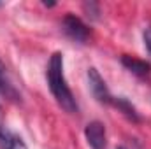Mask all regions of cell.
<instances>
[{
	"label": "cell",
	"mask_w": 151,
	"mask_h": 149,
	"mask_svg": "<svg viewBox=\"0 0 151 149\" xmlns=\"http://www.w3.org/2000/svg\"><path fill=\"white\" fill-rule=\"evenodd\" d=\"M116 149H127V148H123V146H119V148H116Z\"/></svg>",
	"instance_id": "30bf717a"
},
{
	"label": "cell",
	"mask_w": 151,
	"mask_h": 149,
	"mask_svg": "<svg viewBox=\"0 0 151 149\" xmlns=\"http://www.w3.org/2000/svg\"><path fill=\"white\" fill-rule=\"evenodd\" d=\"M84 137L91 149H106V126L100 121H91L84 128Z\"/></svg>",
	"instance_id": "277c9868"
},
{
	"label": "cell",
	"mask_w": 151,
	"mask_h": 149,
	"mask_svg": "<svg viewBox=\"0 0 151 149\" xmlns=\"http://www.w3.org/2000/svg\"><path fill=\"white\" fill-rule=\"evenodd\" d=\"M0 149H28L25 140L7 126L0 125Z\"/></svg>",
	"instance_id": "8992f818"
},
{
	"label": "cell",
	"mask_w": 151,
	"mask_h": 149,
	"mask_svg": "<svg viewBox=\"0 0 151 149\" xmlns=\"http://www.w3.org/2000/svg\"><path fill=\"white\" fill-rule=\"evenodd\" d=\"M144 44H146V47H148V51L151 54V27L144 30Z\"/></svg>",
	"instance_id": "9c48e42d"
},
{
	"label": "cell",
	"mask_w": 151,
	"mask_h": 149,
	"mask_svg": "<svg viewBox=\"0 0 151 149\" xmlns=\"http://www.w3.org/2000/svg\"><path fill=\"white\" fill-rule=\"evenodd\" d=\"M88 86H90V91L91 95L100 102V104H111L113 102V97L106 86V81L102 79V75L99 74L97 69H88Z\"/></svg>",
	"instance_id": "7a4b0ae2"
},
{
	"label": "cell",
	"mask_w": 151,
	"mask_h": 149,
	"mask_svg": "<svg viewBox=\"0 0 151 149\" xmlns=\"http://www.w3.org/2000/svg\"><path fill=\"white\" fill-rule=\"evenodd\" d=\"M121 63L130 70V72H134L135 75H141V77H144V75L150 74L151 70V65L148 62H142V60H137V58H134V56H121Z\"/></svg>",
	"instance_id": "52a82bcc"
},
{
	"label": "cell",
	"mask_w": 151,
	"mask_h": 149,
	"mask_svg": "<svg viewBox=\"0 0 151 149\" xmlns=\"http://www.w3.org/2000/svg\"><path fill=\"white\" fill-rule=\"evenodd\" d=\"M63 32L69 35V37L76 40V42H86L88 37H90V30H88V27L77 18L74 14H67L65 18H63Z\"/></svg>",
	"instance_id": "3957f363"
},
{
	"label": "cell",
	"mask_w": 151,
	"mask_h": 149,
	"mask_svg": "<svg viewBox=\"0 0 151 149\" xmlns=\"http://www.w3.org/2000/svg\"><path fill=\"white\" fill-rule=\"evenodd\" d=\"M47 82H49V90H51L53 97L56 98V102L67 112H77L76 98L70 91V88L67 86V81L63 75V56H62V53H55L49 60Z\"/></svg>",
	"instance_id": "6da1fadb"
},
{
	"label": "cell",
	"mask_w": 151,
	"mask_h": 149,
	"mask_svg": "<svg viewBox=\"0 0 151 149\" xmlns=\"http://www.w3.org/2000/svg\"><path fill=\"white\" fill-rule=\"evenodd\" d=\"M0 95L9 98V100H12V102H19L21 100L19 91L12 84L11 77H9V72H7V69H5V65L2 62H0Z\"/></svg>",
	"instance_id": "5b68a950"
},
{
	"label": "cell",
	"mask_w": 151,
	"mask_h": 149,
	"mask_svg": "<svg viewBox=\"0 0 151 149\" xmlns=\"http://www.w3.org/2000/svg\"><path fill=\"white\" fill-rule=\"evenodd\" d=\"M119 111L123 112L127 117H130V119H134V121H139V116H137V111H135V107L127 100V98H123V97H119V98H113V102Z\"/></svg>",
	"instance_id": "ba28073f"
}]
</instances>
